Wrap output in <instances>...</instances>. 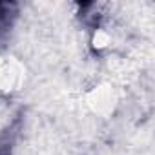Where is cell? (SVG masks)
Segmentation results:
<instances>
[{"mask_svg": "<svg viewBox=\"0 0 155 155\" xmlns=\"http://www.w3.org/2000/svg\"><path fill=\"white\" fill-rule=\"evenodd\" d=\"M15 15H17V6L15 4L0 2V29H6Z\"/></svg>", "mask_w": 155, "mask_h": 155, "instance_id": "1", "label": "cell"}]
</instances>
